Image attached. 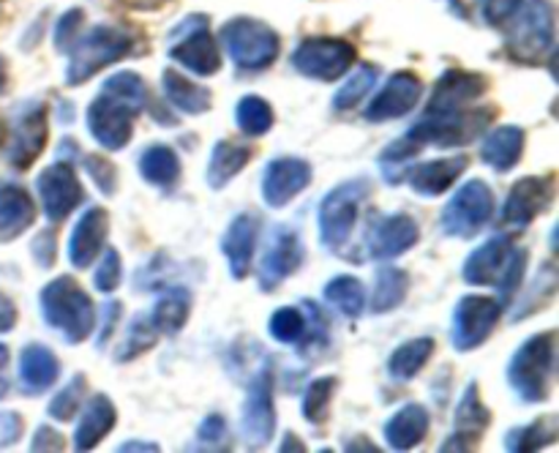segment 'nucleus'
Wrapping results in <instances>:
<instances>
[{
  "mask_svg": "<svg viewBox=\"0 0 559 453\" xmlns=\"http://www.w3.org/2000/svg\"><path fill=\"white\" fill-rule=\"evenodd\" d=\"M355 60H358V52L344 38L311 36L295 47L289 63L300 76H309V80L317 82H333L342 80L353 69Z\"/></svg>",
  "mask_w": 559,
  "mask_h": 453,
  "instance_id": "13",
  "label": "nucleus"
},
{
  "mask_svg": "<svg viewBox=\"0 0 559 453\" xmlns=\"http://www.w3.org/2000/svg\"><path fill=\"white\" fill-rule=\"evenodd\" d=\"M120 311H123V306H120L118 300H109V303L102 306V325H98V333H96V349H104L109 344V338H112L115 333V325H118L120 320Z\"/></svg>",
  "mask_w": 559,
  "mask_h": 453,
  "instance_id": "53",
  "label": "nucleus"
},
{
  "mask_svg": "<svg viewBox=\"0 0 559 453\" xmlns=\"http://www.w3.org/2000/svg\"><path fill=\"white\" fill-rule=\"evenodd\" d=\"M235 123L243 131L246 136H265L267 131L276 123V115H273V107L260 96H243L235 107Z\"/></svg>",
  "mask_w": 559,
  "mask_h": 453,
  "instance_id": "41",
  "label": "nucleus"
},
{
  "mask_svg": "<svg viewBox=\"0 0 559 453\" xmlns=\"http://www.w3.org/2000/svg\"><path fill=\"white\" fill-rule=\"evenodd\" d=\"M418 153H420V147L415 145L409 136H402V140L391 142V145L380 153V169H382V175H385L388 183L391 186L404 183V175H407L409 164L415 162V156H418Z\"/></svg>",
  "mask_w": 559,
  "mask_h": 453,
  "instance_id": "42",
  "label": "nucleus"
},
{
  "mask_svg": "<svg viewBox=\"0 0 559 453\" xmlns=\"http://www.w3.org/2000/svg\"><path fill=\"white\" fill-rule=\"evenodd\" d=\"M502 309H506V306L497 298H491V295H464L456 303V309H453V349H456V353H469V349H478L480 344L489 342L497 322H500Z\"/></svg>",
  "mask_w": 559,
  "mask_h": 453,
  "instance_id": "16",
  "label": "nucleus"
},
{
  "mask_svg": "<svg viewBox=\"0 0 559 453\" xmlns=\"http://www.w3.org/2000/svg\"><path fill=\"white\" fill-rule=\"evenodd\" d=\"M311 164L298 156H278L262 172V200L267 207H287L311 186Z\"/></svg>",
  "mask_w": 559,
  "mask_h": 453,
  "instance_id": "19",
  "label": "nucleus"
},
{
  "mask_svg": "<svg viewBox=\"0 0 559 453\" xmlns=\"http://www.w3.org/2000/svg\"><path fill=\"white\" fill-rule=\"evenodd\" d=\"M109 235V213L104 207H87L74 224L69 238V260L71 265L85 271L96 262V257L104 251Z\"/></svg>",
  "mask_w": 559,
  "mask_h": 453,
  "instance_id": "26",
  "label": "nucleus"
},
{
  "mask_svg": "<svg viewBox=\"0 0 559 453\" xmlns=\"http://www.w3.org/2000/svg\"><path fill=\"white\" fill-rule=\"evenodd\" d=\"M469 156L459 153V156L435 158V162H413L409 164L404 180L409 189L420 196H440L467 172Z\"/></svg>",
  "mask_w": 559,
  "mask_h": 453,
  "instance_id": "25",
  "label": "nucleus"
},
{
  "mask_svg": "<svg viewBox=\"0 0 559 453\" xmlns=\"http://www.w3.org/2000/svg\"><path fill=\"white\" fill-rule=\"evenodd\" d=\"M82 164H85V172L91 175L93 183L98 186V191H102L104 196H112L115 191H118V169H115V164L109 162V158L85 156Z\"/></svg>",
  "mask_w": 559,
  "mask_h": 453,
  "instance_id": "48",
  "label": "nucleus"
},
{
  "mask_svg": "<svg viewBox=\"0 0 559 453\" xmlns=\"http://www.w3.org/2000/svg\"><path fill=\"white\" fill-rule=\"evenodd\" d=\"M31 451H63V437L52 429V426L41 424L33 434Z\"/></svg>",
  "mask_w": 559,
  "mask_h": 453,
  "instance_id": "54",
  "label": "nucleus"
},
{
  "mask_svg": "<svg viewBox=\"0 0 559 453\" xmlns=\"http://www.w3.org/2000/svg\"><path fill=\"white\" fill-rule=\"evenodd\" d=\"M162 91H164V98H167L175 109H180V112L186 115H205L207 109L213 107L211 91L197 85L194 80H189V76H183L175 69L162 71Z\"/></svg>",
  "mask_w": 559,
  "mask_h": 453,
  "instance_id": "34",
  "label": "nucleus"
},
{
  "mask_svg": "<svg viewBox=\"0 0 559 453\" xmlns=\"http://www.w3.org/2000/svg\"><path fill=\"white\" fill-rule=\"evenodd\" d=\"M555 200V178H519L508 191V200L502 205V224L511 229H524L546 211Z\"/></svg>",
  "mask_w": 559,
  "mask_h": 453,
  "instance_id": "20",
  "label": "nucleus"
},
{
  "mask_svg": "<svg viewBox=\"0 0 559 453\" xmlns=\"http://www.w3.org/2000/svg\"><path fill=\"white\" fill-rule=\"evenodd\" d=\"M489 424L491 413L480 398L478 382H469L459 398L456 413H453V434L442 442L440 451H473L480 434L489 429Z\"/></svg>",
  "mask_w": 559,
  "mask_h": 453,
  "instance_id": "23",
  "label": "nucleus"
},
{
  "mask_svg": "<svg viewBox=\"0 0 559 453\" xmlns=\"http://www.w3.org/2000/svg\"><path fill=\"white\" fill-rule=\"evenodd\" d=\"M506 49L524 65H538L555 52V9L549 0H519L508 16Z\"/></svg>",
  "mask_w": 559,
  "mask_h": 453,
  "instance_id": "4",
  "label": "nucleus"
},
{
  "mask_svg": "<svg viewBox=\"0 0 559 453\" xmlns=\"http://www.w3.org/2000/svg\"><path fill=\"white\" fill-rule=\"evenodd\" d=\"M374 82H377L374 65H360V69L355 71V74L349 76V80L344 82L336 93H333L331 107L336 109V112H349V109H355L366 96H369L371 87H374Z\"/></svg>",
  "mask_w": 559,
  "mask_h": 453,
  "instance_id": "43",
  "label": "nucleus"
},
{
  "mask_svg": "<svg viewBox=\"0 0 559 453\" xmlns=\"http://www.w3.org/2000/svg\"><path fill=\"white\" fill-rule=\"evenodd\" d=\"M338 380L333 374L328 377H317L304 393V402H300V413L309 424H322L328 415V407H331V398L336 393Z\"/></svg>",
  "mask_w": 559,
  "mask_h": 453,
  "instance_id": "45",
  "label": "nucleus"
},
{
  "mask_svg": "<svg viewBox=\"0 0 559 453\" xmlns=\"http://www.w3.org/2000/svg\"><path fill=\"white\" fill-rule=\"evenodd\" d=\"M120 282H123V260H120L118 249L107 246L102 262L96 265V273H93V284H96L98 293L112 295L120 287Z\"/></svg>",
  "mask_w": 559,
  "mask_h": 453,
  "instance_id": "47",
  "label": "nucleus"
},
{
  "mask_svg": "<svg viewBox=\"0 0 559 453\" xmlns=\"http://www.w3.org/2000/svg\"><path fill=\"white\" fill-rule=\"evenodd\" d=\"M420 240V227L409 213H388L371 224L369 235H366V246H369V257L377 262H391L396 257L407 254L415 249Z\"/></svg>",
  "mask_w": 559,
  "mask_h": 453,
  "instance_id": "21",
  "label": "nucleus"
},
{
  "mask_svg": "<svg viewBox=\"0 0 559 453\" xmlns=\"http://www.w3.org/2000/svg\"><path fill=\"white\" fill-rule=\"evenodd\" d=\"M524 142H527V134H524L522 126H497V129L486 131L484 145H480V158L495 172H511L522 162Z\"/></svg>",
  "mask_w": 559,
  "mask_h": 453,
  "instance_id": "30",
  "label": "nucleus"
},
{
  "mask_svg": "<svg viewBox=\"0 0 559 453\" xmlns=\"http://www.w3.org/2000/svg\"><path fill=\"white\" fill-rule=\"evenodd\" d=\"M322 295L344 317H353L355 320V317H360L366 311V287L358 276H349V273L333 276L325 284V289H322Z\"/></svg>",
  "mask_w": 559,
  "mask_h": 453,
  "instance_id": "39",
  "label": "nucleus"
},
{
  "mask_svg": "<svg viewBox=\"0 0 559 453\" xmlns=\"http://www.w3.org/2000/svg\"><path fill=\"white\" fill-rule=\"evenodd\" d=\"M36 194L38 202H41L44 216L52 224L66 222L85 200V189H82L80 178H76L74 164L60 162V158L38 172Z\"/></svg>",
  "mask_w": 559,
  "mask_h": 453,
  "instance_id": "17",
  "label": "nucleus"
},
{
  "mask_svg": "<svg viewBox=\"0 0 559 453\" xmlns=\"http://www.w3.org/2000/svg\"><path fill=\"white\" fill-rule=\"evenodd\" d=\"M156 342H158V331L153 327L151 314H136L134 320L129 322V327H126L123 342H120L118 349H115V360H118V363H129V360L140 358V355H145L147 349H153V344Z\"/></svg>",
  "mask_w": 559,
  "mask_h": 453,
  "instance_id": "40",
  "label": "nucleus"
},
{
  "mask_svg": "<svg viewBox=\"0 0 559 453\" xmlns=\"http://www.w3.org/2000/svg\"><path fill=\"white\" fill-rule=\"evenodd\" d=\"M169 58L197 76H213L222 69V52L207 31V16L194 14L169 33Z\"/></svg>",
  "mask_w": 559,
  "mask_h": 453,
  "instance_id": "14",
  "label": "nucleus"
},
{
  "mask_svg": "<svg viewBox=\"0 0 559 453\" xmlns=\"http://www.w3.org/2000/svg\"><path fill=\"white\" fill-rule=\"evenodd\" d=\"M524 271H527V251L516 249L508 235H495L475 251H469L462 267V278L469 287H497L500 293L497 300L506 306L508 300L516 298Z\"/></svg>",
  "mask_w": 559,
  "mask_h": 453,
  "instance_id": "2",
  "label": "nucleus"
},
{
  "mask_svg": "<svg viewBox=\"0 0 559 453\" xmlns=\"http://www.w3.org/2000/svg\"><path fill=\"white\" fill-rule=\"evenodd\" d=\"M16 325V306L9 295L0 293V333H9Z\"/></svg>",
  "mask_w": 559,
  "mask_h": 453,
  "instance_id": "56",
  "label": "nucleus"
},
{
  "mask_svg": "<svg viewBox=\"0 0 559 453\" xmlns=\"http://www.w3.org/2000/svg\"><path fill=\"white\" fill-rule=\"evenodd\" d=\"M5 82H9V74H5V63L3 58H0V93L5 91Z\"/></svg>",
  "mask_w": 559,
  "mask_h": 453,
  "instance_id": "62",
  "label": "nucleus"
},
{
  "mask_svg": "<svg viewBox=\"0 0 559 453\" xmlns=\"http://www.w3.org/2000/svg\"><path fill=\"white\" fill-rule=\"evenodd\" d=\"M58 158H60V162H69V164L80 162V147L74 145V140H69V136H66V140L60 142Z\"/></svg>",
  "mask_w": 559,
  "mask_h": 453,
  "instance_id": "58",
  "label": "nucleus"
},
{
  "mask_svg": "<svg viewBox=\"0 0 559 453\" xmlns=\"http://www.w3.org/2000/svg\"><path fill=\"white\" fill-rule=\"evenodd\" d=\"M424 96V82L413 71H393L385 85L380 87L371 104L366 107L364 118L369 123H388L413 112Z\"/></svg>",
  "mask_w": 559,
  "mask_h": 453,
  "instance_id": "18",
  "label": "nucleus"
},
{
  "mask_svg": "<svg viewBox=\"0 0 559 453\" xmlns=\"http://www.w3.org/2000/svg\"><path fill=\"white\" fill-rule=\"evenodd\" d=\"M136 169H140L145 183L156 186V189L162 191H173L175 186H178L180 172H183V167H180V156L175 153V147L162 145V142L147 145L145 151L140 153V158H136Z\"/></svg>",
  "mask_w": 559,
  "mask_h": 453,
  "instance_id": "32",
  "label": "nucleus"
},
{
  "mask_svg": "<svg viewBox=\"0 0 559 453\" xmlns=\"http://www.w3.org/2000/svg\"><path fill=\"white\" fill-rule=\"evenodd\" d=\"M9 388H11V382L5 380V377H0V398H5V393H9Z\"/></svg>",
  "mask_w": 559,
  "mask_h": 453,
  "instance_id": "63",
  "label": "nucleus"
},
{
  "mask_svg": "<svg viewBox=\"0 0 559 453\" xmlns=\"http://www.w3.org/2000/svg\"><path fill=\"white\" fill-rule=\"evenodd\" d=\"M557 363V336L555 331H544L530 336L513 353L508 363V385L524 404H540L551 396Z\"/></svg>",
  "mask_w": 559,
  "mask_h": 453,
  "instance_id": "6",
  "label": "nucleus"
},
{
  "mask_svg": "<svg viewBox=\"0 0 559 453\" xmlns=\"http://www.w3.org/2000/svg\"><path fill=\"white\" fill-rule=\"evenodd\" d=\"M451 5L464 20H475V11H480V0H451Z\"/></svg>",
  "mask_w": 559,
  "mask_h": 453,
  "instance_id": "57",
  "label": "nucleus"
},
{
  "mask_svg": "<svg viewBox=\"0 0 559 453\" xmlns=\"http://www.w3.org/2000/svg\"><path fill=\"white\" fill-rule=\"evenodd\" d=\"M145 107V80L136 71H115L87 107V131L104 151H123L134 136V118Z\"/></svg>",
  "mask_w": 559,
  "mask_h": 453,
  "instance_id": "1",
  "label": "nucleus"
},
{
  "mask_svg": "<svg viewBox=\"0 0 559 453\" xmlns=\"http://www.w3.org/2000/svg\"><path fill=\"white\" fill-rule=\"evenodd\" d=\"M31 254L44 271L55 265V257H58V235H55V229H41V233L36 235Z\"/></svg>",
  "mask_w": 559,
  "mask_h": 453,
  "instance_id": "51",
  "label": "nucleus"
},
{
  "mask_svg": "<svg viewBox=\"0 0 559 453\" xmlns=\"http://www.w3.org/2000/svg\"><path fill=\"white\" fill-rule=\"evenodd\" d=\"M36 222V202L20 183L0 180V243L20 238Z\"/></svg>",
  "mask_w": 559,
  "mask_h": 453,
  "instance_id": "27",
  "label": "nucleus"
},
{
  "mask_svg": "<svg viewBox=\"0 0 559 453\" xmlns=\"http://www.w3.org/2000/svg\"><path fill=\"white\" fill-rule=\"evenodd\" d=\"M227 418H224V415H218V413H213V415H207L205 420H202V426L200 429H197V442H200V445L197 448H211V451H222L224 445H218V442H224L227 440Z\"/></svg>",
  "mask_w": 559,
  "mask_h": 453,
  "instance_id": "50",
  "label": "nucleus"
},
{
  "mask_svg": "<svg viewBox=\"0 0 559 453\" xmlns=\"http://www.w3.org/2000/svg\"><path fill=\"white\" fill-rule=\"evenodd\" d=\"M559 437V418L557 415H544V418L533 420L527 426H516L506 434V451L516 453H533L540 448L555 445Z\"/></svg>",
  "mask_w": 559,
  "mask_h": 453,
  "instance_id": "38",
  "label": "nucleus"
},
{
  "mask_svg": "<svg viewBox=\"0 0 559 453\" xmlns=\"http://www.w3.org/2000/svg\"><path fill=\"white\" fill-rule=\"evenodd\" d=\"M82 20H85V11L82 9H69L63 16L58 20V25H55V49L58 52H69L71 47H74V41L80 38V27H82Z\"/></svg>",
  "mask_w": 559,
  "mask_h": 453,
  "instance_id": "49",
  "label": "nucleus"
},
{
  "mask_svg": "<svg viewBox=\"0 0 559 453\" xmlns=\"http://www.w3.org/2000/svg\"><path fill=\"white\" fill-rule=\"evenodd\" d=\"M251 162V147L243 145V142H233V140H218L213 145L211 158H207V186L213 191H222L224 186L229 183L233 178H238L240 172L246 169V164Z\"/></svg>",
  "mask_w": 559,
  "mask_h": 453,
  "instance_id": "33",
  "label": "nucleus"
},
{
  "mask_svg": "<svg viewBox=\"0 0 559 453\" xmlns=\"http://www.w3.org/2000/svg\"><path fill=\"white\" fill-rule=\"evenodd\" d=\"M495 216V191L484 178H473L445 202L440 227L448 238H475Z\"/></svg>",
  "mask_w": 559,
  "mask_h": 453,
  "instance_id": "11",
  "label": "nucleus"
},
{
  "mask_svg": "<svg viewBox=\"0 0 559 453\" xmlns=\"http://www.w3.org/2000/svg\"><path fill=\"white\" fill-rule=\"evenodd\" d=\"M407 293H409L407 271L382 262V267H377V284H374V295H371V311H374V314H388V311L399 309V306L407 300Z\"/></svg>",
  "mask_w": 559,
  "mask_h": 453,
  "instance_id": "37",
  "label": "nucleus"
},
{
  "mask_svg": "<svg viewBox=\"0 0 559 453\" xmlns=\"http://www.w3.org/2000/svg\"><path fill=\"white\" fill-rule=\"evenodd\" d=\"M115 420H118V409H115L112 398L107 393L93 396L82 409L80 424H76L74 451H93L115 429Z\"/></svg>",
  "mask_w": 559,
  "mask_h": 453,
  "instance_id": "31",
  "label": "nucleus"
},
{
  "mask_svg": "<svg viewBox=\"0 0 559 453\" xmlns=\"http://www.w3.org/2000/svg\"><path fill=\"white\" fill-rule=\"evenodd\" d=\"M222 47L240 71H265L276 63L282 38L271 25L251 16H238L222 27Z\"/></svg>",
  "mask_w": 559,
  "mask_h": 453,
  "instance_id": "9",
  "label": "nucleus"
},
{
  "mask_svg": "<svg viewBox=\"0 0 559 453\" xmlns=\"http://www.w3.org/2000/svg\"><path fill=\"white\" fill-rule=\"evenodd\" d=\"M47 136V104L36 98L16 104L9 115V129L3 140L5 164L14 169H27L41 156Z\"/></svg>",
  "mask_w": 559,
  "mask_h": 453,
  "instance_id": "10",
  "label": "nucleus"
},
{
  "mask_svg": "<svg viewBox=\"0 0 559 453\" xmlns=\"http://www.w3.org/2000/svg\"><path fill=\"white\" fill-rule=\"evenodd\" d=\"M371 183L369 178H353L344 183L333 186L325 196H322L320 207H317V227H320V240L328 251L342 254L355 238L358 229L360 211L369 202Z\"/></svg>",
  "mask_w": 559,
  "mask_h": 453,
  "instance_id": "5",
  "label": "nucleus"
},
{
  "mask_svg": "<svg viewBox=\"0 0 559 453\" xmlns=\"http://www.w3.org/2000/svg\"><path fill=\"white\" fill-rule=\"evenodd\" d=\"M304 262L306 246L298 229L289 227V224H276L267 233L265 251H262L260 267H257V284H260L262 293H273L289 276H295L304 267Z\"/></svg>",
  "mask_w": 559,
  "mask_h": 453,
  "instance_id": "15",
  "label": "nucleus"
},
{
  "mask_svg": "<svg viewBox=\"0 0 559 453\" xmlns=\"http://www.w3.org/2000/svg\"><path fill=\"white\" fill-rule=\"evenodd\" d=\"M41 317L63 342L82 344L96 333V306L74 276H58L38 295Z\"/></svg>",
  "mask_w": 559,
  "mask_h": 453,
  "instance_id": "3",
  "label": "nucleus"
},
{
  "mask_svg": "<svg viewBox=\"0 0 559 453\" xmlns=\"http://www.w3.org/2000/svg\"><path fill=\"white\" fill-rule=\"evenodd\" d=\"M267 331L276 342L282 344H298L306 333V314L298 306H282L267 320Z\"/></svg>",
  "mask_w": 559,
  "mask_h": 453,
  "instance_id": "46",
  "label": "nucleus"
},
{
  "mask_svg": "<svg viewBox=\"0 0 559 453\" xmlns=\"http://www.w3.org/2000/svg\"><path fill=\"white\" fill-rule=\"evenodd\" d=\"M22 434V415L20 413H0V448H9L20 440Z\"/></svg>",
  "mask_w": 559,
  "mask_h": 453,
  "instance_id": "55",
  "label": "nucleus"
},
{
  "mask_svg": "<svg viewBox=\"0 0 559 453\" xmlns=\"http://www.w3.org/2000/svg\"><path fill=\"white\" fill-rule=\"evenodd\" d=\"M257 238H260V218L254 213H238L229 222L227 233L222 238V254L227 257L229 276L235 282H243L251 273V262H254Z\"/></svg>",
  "mask_w": 559,
  "mask_h": 453,
  "instance_id": "24",
  "label": "nucleus"
},
{
  "mask_svg": "<svg viewBox=\"0 0 559 453\" xmlns=\"http://www.w3.org/2000/svg\"><path fill=\"white\" fill-rule=\"evenodd\" d=\"M431 429L429 409L424 404H404L399 413H393L391 418L382 426V434H385V442L393 448V451H413L415 445L426 440Z\"/></svg>",
  "mask_w": 559,
  "mask_h": 453,
  "instance_id": "29",
  "label": "nucleus"
},
{
  "mask_svg": "<svg viewBox=\"0 0 559 453\" xmlns=\"http://www.w3.org/2000/svg\"><path fill=\"white\" fill-rule=\"evenodd\" d=\"M191 314V293L186 287H167L156 298L151 311V322L158 336H178Z\"/></svg>",
  "mask_w": 559,
  "mask_h": 453,
  "instance_id": "35",
  "label": "nucleus"
},
{
  "mask_svg": "<svg viewBox=\"0 0 559 453\" xmlns=\"http://www.w3.org/2000/svg\"><path fill=\"white\" fill-rule=\"evenodd\" d=\"M118 451L120 453H129V451H151V453H156L158 451V445L156 442H142V440H129V442H123V445H118Z\"/></svg>",
  "mask_w": 559,
  "mask_h": 453,
  "instance_id": "59",
  "label": "nucleus"
},
{
  "mask_svg": "<svg viewBox=\"0 0 559 453\" xmlns=\"http://www.w3.org/2000/svg\"><path fill=\"white\" fill-rule=\"evenodd\" d=\"M9 347H5V344H0V369H5V366H9Z\"/></svg>",
  "mask_w": 559,
  "mask_h": 453,
  "instance_id": "61",
  "label": "nucleus"
},
{
  "mask_svg": "<svg viewBox=\"0 0 559 453\" xmlns=\"http://www.w3.org/2000/svg\"><path fill=\"white\" fill-rule=\"evenodd\" d=\"M134 47V36L131 31L118 25H96L91 31L74 41V47L69 49V65H66V85L76 87L85 85L91 76H96L98 71L107 69V65L118 63Z\"/></svg>",
  "mask_w": 559,
  "mask_h": 453,
  "instance_id": "7",
  "label": "nucleus"
},
{
  "mask_svg": "<svg viewBox=\"0 0 559 453\" xmlns=\"http://www.w3.org/2000/svg\"><path fill=\"white\" fill-rule=\"evenodd\" d=\"M495 120V109H456V112H424V118L413 126L404 136L415 142L424 151L426 145L435 147H459L478 140L489 131Z\"/></svg>",
  "mask_w": 559,
  "mask_h": 453,
  "instance_id": "8",
  "label": "nucleus"
},
{
  "mask_svg": "<svg viewBox=\"0 0 559 453\" xmlns=\"http://www.w3.org/2000/svg\"><path fill=\"white\" fill-rule=\"evenodd\" d=\"M85 391H87L85 374L71 377V380L66 382L58 393H55L52 402H49V407H47L49 418L60 420V424H69V420H74L76 413H80L82 402H85Z\"/></svg>",
  "mask_w": 559,
  "mask_h": 453,
  "instance_id": "44",
  "label": "nucleus"
},
{
  "mask_svg": "<svg viewBox=\"0 0 559 453\" xmlns=\"http://www.w3.org/2000/svg\"><path fill=\"white\" fill-rule=\"evenodd\" d=\"M519 0H480V14L489 27H502L508 22V16L516 11Z\"/></svg>",
  "mask_w": 559,
  "mask_h": 453,
  "instance_id": "52",
  "label": "nucleus"
},
{
  "mask_svg": "<svg viewBox=\"0 0 559 453\" xmlns=\"http://www.w3.org/2000/svg\"><path fill=\"white\" fill-rule=\"evenodd\" d=\"M431 353H435V338L431 336L409 338V342L399 344L391 353V358H388V374L396 382L415 380L424 371V366L429 363Z\"/></svg>",
  "mask_w": 559,
  "mask_h": 453,
  "instance_id": "36",
  "label": "nucleus"
},
{
  "mask_svg": "<svg viewBox=\"0 0 559 453\" xmlns=\"http://www.w3.org/2000/svg\"><path fill=\"white\" fill-rule=\"evenodd\" d=\"M486 91H489V80L478 71L448 69L437 80L426 112H456V109L473 107Z\"/></svg>",
  "mask_w": 559,
  "mask_h": 453,
  "instance_id": "22",
  "label": "nucleus"
},
{
  "mask_svg": "<svg viewBox=\"0 0 559 453\" xmlns=\"http://www.w3.org/2000/svg\"><path fill=\"white\" fill-rule=\"evenodd\" d=\"M60 377V360L47 344H27L20 353V391L25 396L49 391Z\"/></svg>",
  "mask_w": 559,
  "mask_h": 453,
  "instance_id": "28",
  "label": "nucleus"
},
{
  "mask_svg": "<svg viewBox=\"0 0 559 453\" xmlns=\"http://www.w3.org/2000/svg\"><path fill=\"white\" fill-rule=\"evenodd\" d=\"M273 363L262 360L246 382V402L240 413V434L251 448H265L276 434V404H273Z\"/></svg>",
  "mask_w": 559,
  "mask_h": 453,
  "instance_id": "12",
  "label": "nucleus"
},
{
  "mask_svg": "<svg viewBox=\"0 0 559 453\" xmlns=\"http://www.w3.org/2000/svg\"><path fill=\"white\" fill-rule=\"evenodd\" d=\"M278 451H282V453H287V451H306V445H304V442H300V437H295L293 431H287V434H284V442H282V445H278Z\"/></svg>",
  "mask_w": 559,
  "mask_h": 453,
  "instance_id": "60",
  "label": "nucleus"
}]
</instances>
